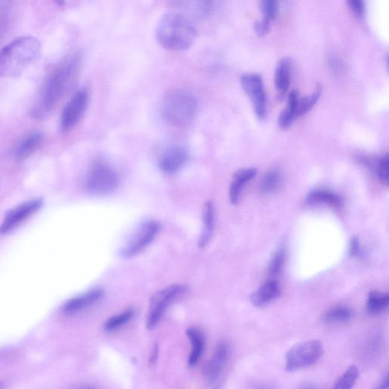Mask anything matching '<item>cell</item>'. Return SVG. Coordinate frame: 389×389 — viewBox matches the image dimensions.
Returning <instances> with one entry per match:
<instances>
[{
	"label": "cell",
	"instance_id": "5b68a950",
	"mask_svg": "<svg viewBox=\"0 0 389 389\" xmlns=\"http://www.w3.org/2000/svg\"><path fill=\"white\" fill-rule=\"evenodd\" d=\"M119 176L106 160H94L85 177L87 192L97 196H105L114 192L119 185Z\"/></svg>",
	"mask_w": 389,
	"mask_h": 389
},
{
	"label": "cell",
	"instance_id": "d590c367",
	"mask_svg": "<svg viewBox=\"0 0 389 389\" xmlns=\"http://www.w3.org/2000/svg\"><path fill=\"white\" fill-rule=\"evenodd\" d=\"M389 381L388 375H386L380 381V383L377 389H388Z\"/></svg>",
	"mask_w": 389,
	"mask_h": 389
},
{
	"label": "cell",
	"instance_id": "836d02e7",
	"mask_svg": "<svg viewBox=\"0 0 389 389\" xmlns=\"http://www.w3.org/2000/svg\"><path fill=\"white\" fill-rule=\"evenodd\" d=\"M350 9L356 16L361 17L365 12V3L363 0H349L348 2Z\"/></svg>",
	"mask_w": 389,
	"mask_h": 389
},
{
	"label": "cell",
	"instance_id": "30bf717a",
	"mask_svg": "<svg viewBox=\"0 0 389 389\" xmlns=\"http://www.w3.org/2000/svg\"><path fill=\"white\" fill-rule=\"evenodd\" d=\"M89 101L90 95L85 90H81L73 95L61 114V128L63 132L72 129L82 119Z\"/></svg>",
	"mask_w": 389,
	"mask_h": 389
},
{
	"label": "cell",
	"instance_id": "d6986e66",
	"mask_svg": "<svg viewBox=\"0 0 389 389\" xmlns=\"http://www.w3.org/2000/svg\"><path fill=\"white\" fill-rule=\"evenodd\" d=\"M43 135L40 131H34L25 136L17 147L14 155L19 160H24L32 155L41 145Z\"/></svg>",
	"mask_w": 389,
	"mask_h": 389
},
{
	"label": "cell",
	"instance_id": "8992f818",
	"mask_svg": "<svg viewBox=\"0 0 389 389\" xmlns=\"http://www.w3.org/2000/svg\"><path fill=\"white\" fill-rule=\"evenodd\" d=\"M186 291L185 286L173 284L155 293L151 299L149 313L147 315L146 328L153 329L156 327L169 306Z\"/></svg>",
	"mask_w": 389,
	"mask_h": 389
},
{
	"label": "cell",
	"instance_id": "e0dca14e",
	"mask_svg": "<svg viewBox=\"0 0 389 389\" xmlns=\"http://www.w3.org/2000/svg\"><path fill=\"white\" fill-rule=\"evenodd\" d=\"M291 61L285 56L278 61L275 70V83L279 98H282L287 92L291 82Z\"/></svg>",
	"mask_w": 389,
	"mask_h": 389
},
{
	"label": "cell",
	"instance_id": "d4e9b609",
	"mask_svg": "<svg viewBox=\"0 0 389 389\" xmlns=\"http://www.w3.org/2000/svg\"><path fill=\"white\" fill-rule=\"evenodd\" d=\"M135 311L129 308L119 314L114 315L109 318L105 323L104 329L107 333H112L116 331L119 328L128 324V323L134 318Z\"/></svg>",
	"mask_w": 389,
	"mask_h": 389
},
{
	"label": "cell",
	"instance_id": "3957f363",
	"mask_svg": "<svg viewBox=\"0 0 389 389\" xmlns=\"http://www.w3.org/2000/svg\"><path fill=\"white\" fill-rule=\"evenodd\" d=\"M40 41L32 36L13 40L0 50V76H18L39 56Z\"/></svg>",
	"mask_w": 389,
	"mask_h": 389
},
{
	"label": "cell",
	"instance_id": "7402d4cb",
	"mask_svg": "<svg viewBox=\"0 0 389 389\" xmlns=\"http://www.w3.org/2000/svg\"><path fill=\"white\" fill-rule=\"evenodd\" d=\"M307 202L310 204H325L333 207H340L343 203L340 196L325 189L313 191L307 196Z\"/></svg>",
	"mask_w": 389,
	"mask_h": 389
},
{
	"label": "cell",
	"instance_id": "ab89813d",
	"mask_svg": "<svg viewBox=\"0 0 389 389\" xmlns=\"http://www.w3.org/2000/svg\"><path fill=\"white\" fill-rule=\"evenodd\" d=\"M84 389H92V388H84Z\"/></svg>",
	"mask_w": 389,
	"mask_h": 389
},
{
	"label": "cell",
	"instance_id": "277c9868",
	"mask_svg": "<svg viewBox=\"0 0 389 389\" xmlns=\"http://www.w3.org/2000/svg\"><path fill=\"white\" fill-rule=\"evenodd\" d=\"M198 102L193 94L186 91L168 94L160 105L163 119L174 127H185L196 118Z\"/></svg>",
	"mask_w": 389,
	"mask_h": 389
},
{
	"label": "cell",
	"instance_id": "9a60e30c",
	"mask_svg": "<svg viewBox=\"0 0 389 389\" xmlns=\"http://www.w3.org/2000/svg\"><path fill=\"white\" fill-rule=\"evenodd\" d=\"M280 295L278 283L274 279H271L253 293L251 302L255 306H263L277 299Z\"/></svg>",
	"mask_w": 389,
	"mask_h": 389
},
{
	"label": "cell",
	"instance_id": "f546056e",
	"mask_svg": "<svg viewBox=\"0 0 389 389\" xmlns=\"http://www.w3.org/2000/svg\"><path fill=\"white\" fill-rule=\"evenodd\" d=\"M263 18L271 20L275 18L278 10V2L276 0H262L260 3Z\"/></svg>",
	"mask_w": 389,
	"mask_h": 389
},
{
	"label": "cell",
	"instance_id": "8d00e7d4",
	"mask_svg": "<svg viewBox=\"0 0 389 389\" xmlns=\"http://www.w3.org/2000/svg\"><path fill=\"white\" fill-rule=\"evenodd\" d=\"M299 389H318V388L312 385H306L303 387H301Z\"/></svg>",
	"mask_w": 389,
	"mask_h": 389
},
{
	"label": "cell",
	"instance_id": "484cf974",
	"mask_svg": "<svg viewBox=\"0 0 389 389\" xmlns=\"http://www.w3.org/2000/svg\"><path fill=\"white\" fill-rule=\"evenodd\" d=\"M352 318V311L347 306H336L327 311L323 315V321L328 324H341Z\"/></svg>",
	"mask_w": 389,
	"mask_h": 389
},
{
	"label": "cell",
	"instance_id": "ba28073f",
	"mask_svg": "<svg viewBox=\"0 0 389 389\" xmlns=\"http://www.w3.org/2000/svg\"><path fill=\"white\" fill-rule=\"evenodd\" d=\"M244 90L251 99L254 112L258 118H265L266 114V96L262 77L259 73H245L240 78Z\"/></svg>",
	"mask_w": 389,
	"mask_h": 389
},
{
	"label": "cell",
	"instance_id": "4fadbf2b",
	"mask_svg": "<svg viewBox=\"0 0 389 389\" xmlns=\"http://www.w3.org/2000/svg\"><path fill=\"white\" fill-rule=\"evenodd\" d=\"M189 159V153L182 146H172L166 149L158 161L160 170L167 174L177 173L185 167Z\"/></svg>",
	"mask_w": 389,
	"mask_h": 389
},
{
	"label": "cell",
	"instance_id": "4dcf8cb0",
	"mask_svg": "<svg viewBox=\"0 0 389 389\" xmlns=\"http://www.w3.org/2000/svg\"><path fill=\"white\" fill-rule=\"evenodd\" d=\"M375 171L379 180L388 185V155L381 156L375 167Z\"/></svg>",
	"mask_w": 389,
	"mask_h": 389
},
{
	"label": "cell",
	"instance_id": "f35d334b",
	"mask_svg": "<svg viewBox=\"0 0 389 389\" xmlns=\"http://www.w3.org/2000/svg\"><path fill=\"white\" fill-rule=\"evenodd\" d=\"M0 389H1V383H0Z\"/></svg>",
	"mask_w": 389,
	"mask_h": 389
},
{
	"label": "cell",
	"instance_id": "e575fe53",
	"mask_svg": "<svg viewBox=\"0 0 389 389\" xmlns=\"http://www.w3.org/2000/svg\"><path fill=\"white\" fill-rule=\"evenodd\" d=\"M359 251H361V249H359L358 240L357 238H354L351 240L350 253L353 255H356L359 253Z\"/></svg>",
	"mask_w": 389,
	"mask_h": 389
},
{
	"label": "cell",
	"instance_id": "1f68e13d",
	"mask_svg": "<svg viewBox=\"0 0 389 389\" xmlns=\"http://www.w3.org/2000/svg\"><path fill=\"white\" fill-rule=\"evenodd\" d=\"M285 260L284 252L281 249L275 253L269 266V275L275 277L280 273Z\"/></svg>",
	"mask_w": 389,
	"mask_h": 389
},
{
	"label": "cell",
	"instance_id": "4316f807",
	"mask_svg": "<svg viewBox=\"0 0 389 389\" xmlns=\"http://www.w3.org/2000/svg\"><path fill=\"white\" fill-rule=\"evenodd\" d=\"M359 377V371L355 366H351L337 379L333 389H352L355 386Z\"/></svg>",
	"mask_w": 389,
	"mask_h": 389
},
{
	"label": "cell",
	"instance_id": "5bb4252c",
	"mask_svg": "<svg viewBox=\"0 0 389 389\" xmlns=\"http://www.w3.org/2000/svg\"><path fill=\"white\" fill-rule=\"evenodd\" d=\"M104 295L105 292L101 288L91 290L68 300L63 306V312L65 314L72 315L83 311L99 302Z\"/></svg>",
	"mask_w": 389,
	"mask_h": 389
},
{
	"label": "cell",
	"instance_id": "ffe728a7",
	"mask_svg": "<svg viewBox=\"0 0 389 389\" xmlns=\"http://www.w3.org/2000/svg\"><path fill=\"white\" fill-rule=\"evenodd\" d=\"M203 231L199 240V246H207L212 236L215 223V207L211 201L204 204L202 213Z\"/></svg>",
	"mask_w": 389,
	"mask_h": 389
},
{
	"label": "cell",
	"instance_id": "52a82bcc",
	"mask_svg": "<svg viewBox=\"0 0 389 389\" xmlns=\"http://www.w3.org/2000/svg\"><path fill=\"white\" fill-rule=\"evenodd\" d=\"M323 355V347L317 340L301 342L291 348L285 357V369L295 371L317 363Z\"/></svg>",
	"mask_w": 389,
	"mask_h": 389
},
{
	"label": "cell",
	"instance_id": "2e32d148",
	"mask_svg": "<svg viewBox=\"0 0 389 389\" xmlns=\"http://www.w3.org/2000/svg\"><path fill=\"white\" fill-rule=\"evenodd\" d=\"M187 335L191 344V351L188 359L189 366H194L199 363L204 351L205 339L200 329L189 328L187 329Z\"/></svg>",
	"mask_w": 389,
	"mask_h": 389
},
{
	"label": "cell",
	"instance_id": "cb8c5ba5",
	"mask_svg": "<svg viewBox=\"0 0 389 389\" xmlns=\"http://www.w3.org/2000/svg\"><path fill=\"white\" fill-rule=\"evenodd\" d=\"M14 19V6L12 2L0 1V43L10 30Z\"/></svg>",
	"mask_w": 389,
	"mask_h": 389
},
{
	"label": "cell",
	"instance_id": "8fae6325",
	"mask_svg": "<svg viewBox=\"0 0 389 389\" xmlns=\"http://www.w3.org/2000/svg\"><path fill=\"white\" fill-rule=\"evenodd\" d=\"M231 355V349L229 343L222 341L217 345L204 370V377L210 384H215L221 379Z\"/></svg>",
	"mask_w": 389,
	"mask_h": 389
},
{
	"label": "cell",
	"instance_id": "f1b7e54d",
	"mask_svg": "<svg viewBox=\"0 0 389 389\" xmlns=\"http://www.w3.org/2000/svg\"><path fill=\"white\" fill-rule=\"evenodd\" d=\"M322 93V86L318 85L314 92L302 99H299L297 105V116H303L308 112H310L313 107L317 104Z\"/></svg>",
	"mask_w": 389,
	"mask_h": 389
},
{
	"label": "cell",
	"instance_id": "d6a6232c",
	"mask_svg": "<svg viewBox=\"0 0 389 389\" xmlns=\"http://www.w3.org/2000/svg\"><path fill=\"white\" fill-rule=\"evenodd\" d=\"M270 21V20L265 18L255 21L254 23V29L257 34L260 36L265 35L269 31Z\"/></svg>",
	"mask_w": 389,
	"mask_h": 389
},
{
	"label": "cell",
	"instance_id": "ac0fdd59",
	"mask_svg": "<svg viewBox=\"0 0 389 389\" xmlns=\"http://www.w3.org/2000/svg\"><path fill=\"white\" fill-rule=\"evenodd\" d=\"M256 174V168L240 169V170L234 174L229 193L232 204H236L238 203L244 185L248 181L252 180Z\"/></svg>",
	"mask_w": 389,
	"mask_h": 389
},
{
	"label": "cell",
	"instance_id": "83f0119b",
	"mask_svg": "<svg viewBox=\"0 0 389 389\" xmlns=\"http://www.w3.org/2000/svg\"><path fill=\"white\" fill-rule=\"evenodd\" d=\"M281 180V174L276 169H271L262 180L260 185L262 192L265 193L273 192L280 185Z\"/></svg>",
	"mask_w": 389,
	"mask_h": 389
},
{
	"label": "cell",
	"instance_id": "44dd1931",
	"mask_svg": "<svg viewBox=\"0 0 389 389\" xmlns=\"http://www.w3.org/2000/svg\"><path fill=\"white\" fill-rule=\"evenodd\" d=\"M299 98L296 91H291L288 94V106L278 116L277 123L282 129L288 128L295 120Z\"/></svg>",
	"mask_w": 389,
	"mask_h": 389
},
{
	"label": "cell",
	"instance_id": "6da1fadb",
	"mask_svg": "<svg viewBox=\"0 0 389 389\" xmlns=\"http://www.w3.org/2000/svg\"><path fill=\"white\" fill-rule=\"evenodd\" d=\"M82 64V56L75 54L50 73L42 85L32 109V116L41 120L48 116L74 85Z\"/></svg>",
	"mask_w": 389,
	"mask_h": 389
},
{
	"label": "cell",
	"instance_id": "7a4b0ae2",
	"mask_svg": "<svg viewBox=\"0 0 389 389\" xmlns=\"http://www.w3.org/2000/svg\"><path fill=\"white\" fill-rule=\"evenodd\" d=\"M196 38L193 24L185 14L169 12L160 18L156 28V39L160 46L173 51H182L193 45Z\"/></svg>",
	"mask_w": 389,
	"mask_h": 389
},
{
	"label": "cell",
	"instance_id": "7c38bea8",
	"mask_svg": "<svg viewBox=\"0 0 389 389\" xmlns=\"http://www.w3.org/2000/svg\"><path fill=\"white\" fill-rule=\"evenodd\" d=\"M43 203L41 199H35L18 205L6 215L3 222L0 225V233H8L16 229L21 223L26 221L38 211Z\"/></svg>",
	"mask_w": 389,
	"mask_h": 389
},
{
	"label": "cell",
	"instance_id": "603a6c76",
	"mask_svg": "<svg viewBox=\"0 0 389 389\" xmlns=\"http://www.w3.org/2000/svg\"><path fill=\"white\" fill-rule=\"evenodd\" d=\"M389 296L388 293L371 291L367 299L366 311L371 315L383 313L388 308Z\"/></svg>",
	"mask_w": 389,
	"mask_h": 389
},
{
	"label": "cell",
	"instance_id": "74e56055",
	"mask_svg": "<svg viewBox=\"0 0 389 389\" xmlns=\"http://www.w3.org/2000/svg\"><path fill=\"white\" fill-rule=\"evenodd\" d=\"M255 389H270V388H269L267 387H260V388H257Z\"/></svg>",
	"mask_w": 389,
	"mask_h": 389
},
{
	"label": "cell",
	"instance_id": "9c48e42d",
	"mask_svg": "<svg viewBox=\"0 0 389 389\" xmlns=\"http://www.w3.org/2000/svg\"><path fill=\"white\" fill-rule=\"evenodd\" d=\"M160 230V224L157 221L151 220L144 223L122 249V255L124 258H133L140 253L152 243Z\"/></svg>",
	"mask_w": 389,
	"mask_h": 389
}]
</instances>
